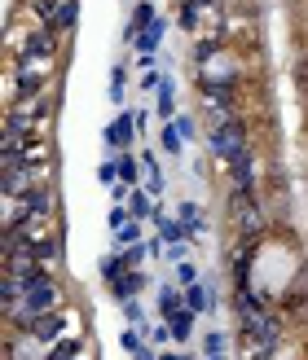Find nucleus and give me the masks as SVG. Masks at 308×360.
<instances>
[{
	"label": "nucleus",
	"mask_w": 308,
	"mask_h": 360,
	"mask_svg": "<svg viewBox=\"0 0 308 360\" xmlns=\"http://www.w3.org/2000/svg\"><path fill=\"white\" fill-rule=\"evenodd\" d=\"M150 255V246L146 242H137V246H123V259H128V268H141V259Z\"/></svg>",
	"instance_id": "bb28decb"
},
{
	"label": "nucleus",
	"mask_w": 308,
	"mask_h": 360,
	"mask_svg": "<svg viewBox=\"0 0 308 360\" xmlns=\"http://www.w3.org/2000/svg\"><path fill=\"white\" fill-rule=\"evenodd\" d=\"M172 123H176V132H180V136H185V141H194V136H198V123H194L190 115H176Z\"/></svg>",
	"instance_id": "c85d7f7f"
},
{
	"label": "nucleus",
	"mask_w": 308,
	"mask_h": 360,
	"mask_svg": "<svg viewBox=\"0 0 308 360\" xmlns=\"http://www.w3.org/2000/svg\"><path fill=\"white\" fill-rule=\"evenodd\" d=\"M154 115L159 119H168L172 123V115H176V84H172V75L163 79V88H159V101H154Z\"/></svg>",
	"instance_id": "f3484780"
},
{
	"label": "nucleus",
	"mask_w": 308,
	"mask_h": 360,
	"mask_svg": "<svg viewBox=\"0 0 308 360\" xmlns=\"http://www.w3.org/2000/svg\"><path fill=\"white\" fill-rule=\"evenodd\" d=\"M163 31H168V22H163V18H159L154 27H146V31L137 35V40H133V49H137V58H154V49H159V40H163Z\"/></svg>",
	"instance_id": "ddd939ff"
},
{
	"label": "nucleus",
	"mask_w": 308,
	"mask_h": 360,
	"mask_svg": "<svg viewBox=\"0 0 308 360\" xmlns=\"http://www.w3.org/2000/svg\"><path fill=\"white\" fill-rule=\"evenodd\" d=\"M75 22H80V0H58V9H53L40 27H49V31L66 35V31H75Z\"/></svg>",
	"instance_id": "0eeeda50"
},
{
	"label": "nucleus",
	"mask_w": 308,
	"mask_h": 360,
	"mask_svg": "<svg viewBox=\"0 0 308 360\" xmlns=\"http://www.w3.org/2000/svg\"><path fill=\"white\" fill-rule=\"evenodd\" d=\"M44 84H49V70H44V66H23V62H13V97H9V101L44 97Z\"/></svg>",
	"instance_id": "7ed1b4c3"
},
{
	"label": "nucleus",
	"mask_w": 308,
	"mask_h": 360,
	"mask_svg": "<svg viewBox=\"0 0 308 360\" xmlns=\"http://www.w3.org/2000/svg\"><path fill=\"white\" fill-rule=\"evenodd\" d=\"M66 330H70V316H66L62 308H53V312H44V316H35L31 326H27V334L35 338V343H44V347H53L58 338H66Z\"/></svg>",
	"instance_id": "20e7f679"
},
{
	"label": "nucleus",
	"mask_w": 308,
	"mask_h": 360,
	"mask_svg": "<svg viewBox=\"0 0 308 360\" xmlns=\"http://www.w3.org/2000/svg\"><path fill=\"white\" fill-rule=\"evenodd\" d=\"M119 158V185H128V189H137V180H141V167H137V158L123 150V154H115Z\"/></svg>",
	"instance_id": "aec40b11"
},
{
	"label": "nucleus",
	"mask_w": 308,
	"mask_h": 360,
	"mask_svg": "<svg viewBox=\"0 0 308 360\" xmlns=\"http://www.w3.org/2000/svg\"><path fill=\"white\" fill-rule=\"evenodd\" d=\"M163 79H168V75H159V70H146V75H141V93H159Z\"/></svg>",
	"instance_id": "c756f323"
},
{
	"label": "nucleus",
	"mask_w": 308,
	"mask_h": 360,
	"mask_svg": "<svg viewBox=\"0 0 308 360\" xmlns=\"http://www.w3.org/2000/svg\"><path fill=\"white\" fill-rule=\"evenodd\" d=\"M97 180L101 185H119V158H106V163L97 167Z\"/></svg>",
	"instance_id": "a878e982"
},
{
	"label": "nucleus",
	"mask_w": 308,
	"mask_h": 360,
	"mask_svg": "<svg viewBox=\"0 0 308 360\" xmlns=\"http://www.w3.org/2000/svg\"><path fill=\"white\" fill-rule=\"evenodd\" d=\"M203 360H225V352H221V356H203Z\"/></svg>",
	"instance_id": "f704fd0d"
},
{
	"label": "nucleus",
	"mask_w": 308,
	"mask_h": 360,
	"mask_svg": "<svg viewBox=\"0 0 308 360\" xmlns=\"http://www.w3.org/2000/svg\"><path fill=\"white\" fill-rule=\"evenodd\" d=\"M58 40H62L58 31L31 27V31L23 35V53H18V62H23V66H49L53 58H58Z\"/></svg>",
	"instance_id": "f03ea898"
},
{
	"label": "nucleus",
	"mask_w": 308,
	"mask_h": 360,
	"mask_svg": "<svg viewBox=\"0 0 308 360\" xmlns=\"http://www.w3.org/2000/svg\"><path fill=\"white\" fill-rule=\"evenodd\" d=\"M123 207H128L133 211V220H150V215H154V202H150V189H133L128 193V202H123Z\"/></svg>",
	"instance_id": "a211bd4d"
},
{
	"label": "nucleus",
	"mask_w": 308,
	"mask_h": 360,
	"mask_svg": "<svg viewBox=\"0 0 308 360\" xmlns=\"http://www.w3.org/2000/svg\"><path fill=\"white\" fill-rule=\"evenodd\" d=\"M123 321H128L133 330H141V334H146V308H141L137 299H128V303H123Z\"/></svg>",
	"instance_id": "5701e85b"
},
{
	"label": "nucleus",
	"mask_w": 308,
	"mask_h": 360,
	"mask_svg": "<svg viewBox=\"0 0 308 360\" xmlns=\"http://www.w3.org/2000/svg\"><path fill=\"white\" fill-rule=\"evenodd\" d=\"M185 308H190V312H216V290H211L207 281L185 285Z\"/></svg>",
	"instance_id": "9d476101"
},
{
	"label": "nucleus",
	"mask_w": 308,
	"mask_h": 360,
	"mask_svg": "<svg viewBox=\"0 0 308 360\" xmlns=\"http://www.w3.org/2000/svg\"><path fill=\"white\" fill-rule=\"evenodd\" d=\"M18 202H23V215H27V220H49V215H53V202H58V198H53V189L40 180V185H31L23 198H18ZM27 220H23V224H27Z\"/></svg>",
	"instance_id": "423d86ee"
},
{
	"label": "nucleus",
	"mask_w": 308,
	"mask_h": 360,
	"mask_svg": "<svg viewBox=\"0 0 308 360\" xmlns=\"http://www.w3.org/2000/svg\"><path fill=\"white\" fill-rule=\"evenodd\" d=\"M97 273H101V281H106V285H111V281H119L123 273H128V259H123V250H115V255H101Z\"/></svg>",
	"instance_id": "dca6fc26"
},
{
	"label": "nucleus",
	"mask_w": 308,
	"mask_h": 360,
	"mask_svg": "<svg viewBox=\"0 0 308 360\" xmlns=\"http://www.w3.org/2000/svg\"><path fill=\"white\" fill-rule=\"evenodd\" d=\"M141 132V110H119L115 115V123H111V128H106L101 132V141H106V146H111V150H128L133 146V136Z\"/></svg>",
	"instance_id": "39448f33"
},
{
	"label": "nucleus",
	"mask_w": 308,
	"mask_h": 360,
	"mask_svg": "<svg viewBox=\"0 0 308 360\" xmlns=\"http://www.w3.org/2000/svg\"><path fill=\"white\" fill-rule=\"evenodd\" d=\"M159 146H163V154H172V158H180V154H185V136L176 132V123H163V132H159Z\"/></svg>",
	"instance_id": "6ab92c4d"
},
{
	"label": "nucleus",
	"mask_w": 308,
	"mask_h": 360,
	"mask_svg": "<svg viewBox=\"0 0 308 360\" xmlns=\"http://www.w3.org/2000/svg\"><path fill=\"white\" fill-rule=\"evenodd\" d=\"M141 290H146V273L141 268H128L119 281H111V299H119V303H128V299H137Z\"/></svg>",
	"instance_id": "1a4fd4ad"
},
{
	"label": "nucleus",
	"mask_w": 308,
	"mask_h": 360,
	"mask_svg": "<svg viewBox=\"0 0 308 360\" xmlns=\"http://www.w3.org/2000/svg\"><path fill=\"white\" fill-rule=\"evenodd\" d=\"M229 167V185L233 189H256V154H242V158H233V163H225Z\"/></svg>",
	"instance_id": "6e6552de"
},
{
	"label": "nucleus",
	"mask_w": 308,
	"mask_h": 360,
	"mask_svg": "<svg viewBox=\"0 0 308 360\" xmlns=\"http://www.w3.org/2000/svg\"><path fill=\"white\" fill-rule=\"evenodd\" d=\"M159 360H194V356H172V352H168V356H159Z\"/></svg>",
	"instance_id": "72a5a7b5"
},
{
	"label": "nucleus",
	"mask_w": 308,
	"mask_h": 360,
	"mask_svg": "<svg viewBox=\"0 0 308 360\" xmlns=\"http://www.w3.org/2000/svg\"><path fill=\"white\" fill-rule=\"evenodd\" d=\"M80 352H84V338L80 334H66V338H58V343L44 352V360H80Z\"/></svg>",
	"instance_id": "2eb2a0df"
},
{
	"label": "nucleus",
	"mask_w": 308,
	"mask_h": 360,
	"mask_svg": "<svg viewBox=\"0 0 308 360\" xmlns=\"http://www.w3.org/2000/svg\"><path fill=\"white\" fill-rule=\"evenodd\" d=\"M176 312H185V290H176V285L163 281V285H159V316L172 321Z\"/></svg>",
	"instance_id": "f8f14e48"
},
{
	"label": "nucleus",
	"mask_w": 308,
	"mask_h": 360,
	"mask_svg": "<svg viewBox=\"0 0 308 360\" xmlns=\"http://www.w3.org/2000/svg\"><path fill=\"white\" fill-rule=\"evenodd\" d=\"M168 259H172V264H185V242H176V246H168Z\"/></svg>",
	"instance_id": "473e14b6"
},
{
	"label": "nucleus",
	"mask_w": 308,
	"mask_h": 360,
	"mask_svg": "<svg viewBox=\"0 0 308 360\" xmlns=\"http://www.w3.org/2000/svg\"><path fill=\"white\" fill-rule=\"evenodd\" d=\"M141 242V220H128L123 229H115V246L123 250V246H137Z\"/></svg>",
	"instance_id": "4be33fe9"
},
{
	"label": "nucleus",
	"mask_w": 308,
	"mask_h": 360,
	"mask_svg": "<svg viewBox=\"0 0 308 360\" xmlns=\"http://www.w3.org/2000/svg\"><path fill=\"white\" fill-rule=\"evenodd\" d=\"M198 13H203V5H194V0H185V5H180V13H176V22L185 27V31H198Z\"/></svg>",
	"instance_id": "b1692460"
},
{
	"label": "nucleus",
	"mask_w": 308,
	"mask_h": 360,
	"mask_svg": "<svg viewBox=\"0 0 308 360\" xmlns=\"http://www.w3.org/2000/svg\"><path fill=\"white\" fill-rule=\"evenodd\" d=\"M176 281H180V285H194V281H198V268H194L190 259H185V264H176Z\"/></svg>",
	"instance_id": "7c9ffc66"
},
{
	"label": "nucleus",
	"mask_w": 308,
	"mask_h": 360,
	"mask_svg": "<svg viewBox=\"0 0 308 360\" xmlns=\"http://www.w3.org/2000/svg\"><path fill=\"white\" fill-rule=\"evenodd\" d=\"M203 352H207V356H221V352H225V334H221V330H211V334L203 338Z\"/></svg>",
	"instance_id": "cd10ccee"
},
{
	"label": "nucleus",
	"mask_w": 308,
	"mask_h": 360,
	"mask_svg": "<svg viewBox=\"0 0 308 360\" xmlns=\"http://www.w3.org/2000/svg\"><path fill=\"white\" fill-rule=\"evenodd\" d=\"M128 220H133V211H128V207H115V211H111V229H123Z\"/></svg>",
	"instance_id": "2f4dec72"
},
{
	"label": "nucleus",
	"mask_w": 308,
	"mask_h": 360,
	"mask_svg": "<svg viewBox=\"0 0 308 360\" xmlns=\"http://www.w3.org/2000/svg\"><path fill=\"white\" fill-rule=\"evenodd\" d=\"M194 316H198V312H190V308H185V312H176V316L168 321V326H172V338H176V343H185V338L194 334Z\"/></svg>",
	"instance_id": "412c9836"
},
{
	"label": "nucleus",
	"mask_w": 308,
	"mask_h": 360,
	"mask_svg": "<svg viewBox=\"0 0 308 360\" xmlns=\"http://www.w3.org/2000/svg\"><path fill=\"white\" fill-rule=\"evenodd\" d=\"M154 22H159V18H154V5H150V0H141V5L133 9V18H128V27H123V40L133 44L137 35L146 31V27H154Z\"/></svg>",
	"instance_id": "9b49d317"
},
{
	"label": "nucleus",
	"mask_w": 308,
	"mask_h": 360,
	"mask_svg": "<svg viewBox=\"0 0 308 360\" xmlns=\"http://www.w3.org/2000/svg\"><path fill=\"white\" fill-rule=\"evenodd\" d=\"M176 220L190 229V242L198 238V233H207V215L198 211V202H180V207H176Z\"/></svg>",
	"instance_id": "4468645a"
},
{
	"label": "nucleus",
	"mask_w": 308,
	"mask_h": 360,
	"mask_svg": "<svg viewBox=\"0 0 308 360\" xmlns=\"http://www.w3.org/2000/svg\"><path fill=\"white\" fill-rule=\"evenodd\" d=\"M123 93H128V70L115 66V75H111V101H115V105H123Z\"/></svg>",
	"instance_id": "393cba45"
},
{
	"label": "nucleus",
	"mask_w": 308,
	"mask_h": 360,
	"mask_svg": "<svg viewBox=\"0 0 308 360\" xmlns=\"http://www.w3.org/2000/svg\"><path fill=\"white\" fill-rule=\"evenodd\" d=\"M207 150L221 158V163H233V158H242L251 150V136H247V123L242 119H229L221 128L207 132Z\"/></svg>",
	"instance_id": "f257e3e1"
}]
</instances>
